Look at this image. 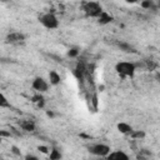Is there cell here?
Here are the masks:
<instances>
[{
	"label": "cell",
	"instance_id": "18",
	"mask_svg": "<svg viewBox=\"0 0 160 160\" xmlns=\"http://www.w3.org/2000/svg\"><path fill=\"white\" fill-rule=\"evenodd\" d=\"M79 54H80V49L78 46H74V48L69 49V51H68V56L69 58H76Z\"/></svg>",
	"mask_w": 160,
	"mask_h": 160
},
{
	"label": "cell",
	"instance_id": "24",
	"mask_svg": "<svg viewBox=\"0 0 160 160\" xmlns=\"http://www.w3.org/2000/svg\"><path fill=\"white\" fill-rule=\"evenodd\" d=\"M39 150H40L41 152H48V151H50V150H49L46 146H39Z\"/></svg>",
	"mask_w": 160,
	"mask_h": 160
},
{
	"label": "cell",
	"instance_id": "25",
	"mask_svg": "<svg viewBox=\"0 0 160 160\" xmlns=\"http://www.w3.org/2000/svg\"><path fill=\"white\" fill-rule=\"evenodd\" d=\"M155 79L158 80V82H160V72H156L155 74Z\"/></svg>",
	"mask_w": 160,
	"mask_h": 160
},
{
	"label": "cell",
	"instance_id": "23",
	"mask_svg": "<svg viewBox=\"0 0 160 160\" xmlns=\"http://www.w3.org/2000/svg\"><path fill=\"white\" fill-rule=\"evenodd\" d=\"M24 160H39V158H38V156H35V155L28 154V155L25 156V159H24Z\"/></svg>",
	"mask_w": 160,
	"mask_h": 160
},
{
	"label": "cell",
	"instance_id": "17",
	"mask_svg": "<svg viewBox=\"0 0 160 160\" xmlns=\"http://www.w3.org/2000/svg\"><path fill=\"white\" fill-rule=\"evenodd\" d=\"M141 8H144V9H148V10H150V9H156V4L154 2V1H151V0H146V1H142L141 4Z\"/></svg>",
	"mask_w": 160,
	"mask_h": 160
},
{
	"label": "cell",
	"instance_id": "2",
	"mask_svg": "<svg viewBox=\"0 0 160 160\" xmlns=\"http://www.w3.org/2000/svg\"><path fill=\"white\" fill-rule=\"evenodd\" d=\"M81 10L85 12L88 18H99L105 10H102V6L98 1H84L81 2Z\"/></svg>",
	"mask_w": 160,
	"mask_h": 160
},
{
	"label": "cell",
	"instance_id": "26",
	"mask_svg": "<svg viewBox=\"0 0 160 160\" xmlns=\"http://www.w3.org/2000/svg\"><path fill=\"white\" fill-rule=\"evenodd\" d=\"M46 114H48V116H50V118H52V116H54V114H52L51 111H48Z\"/></svg>",
	"mask_w": 160,
	"mask_h": 160
},
{
	"label": "cell",
	"instance_id": "12",
	"mask_svg": "<svg viewBox=\"0 0 160 160\" xmlns=\"http://www.w3.org/2000/svg\"><path fill=\"white\" fill-rule=\"evenodd\" d=\"M112 20H114L112 15L109 14V12H106V11H104V12L98 18V24H100V25H108V24H110Z\"/></svg>",
	"mask_w": 160,
	"mask_h": 160
},
{
	"label": "cell",
	"instance_id": "5",
	"mask_svg": "<svg viewBox=\"0 0 160 160\" xmlns=\"http://www.w3.org/2000/svg\"><path fill=\"white\" fill-rule=\"evenodd\" d=\"M26 40V36L20 32V31H12V32H9L5 38V41L8 44H11V45H22Z\"/></svg>",
	"mask_w": 160,
	"mask_h": 160
},
{
	"label": "cell",
	"instance_id": "19",
	"mask_svg": "<svg viewBox=\"0 0 160 160\" xmlns=\"http://www.w3.org/2000/svg\"><path fill=\"white\" fill-rule=\"evenodd\" d=\"M0 108H10V102L8 101V99L5 98L4 94H1V96H0Z\"/></svg>",
	"mask_w": 160,
	"mask_h": 160
},
{
	"label": "cell",
	"instance_id": "9",
	"mask_svg": "<svg viewBox=\"0 0 160 160\" xmlns=\"http://www.w3.org/2000/svg\"><path fill=\"white\" fill-rule=\"evenodd\" d=\"M106 160H130L129 155L122 151V150H115V151H111L106 158Z\"/></svg>",
	"mask_w": 160,
	"mask_h": 160
},
{
	"label": "cell",
	"instance_id": "22",
	"mask_svg": "<svg viewBox=\"0 0 160 160\" xmlns=\"http://www.w3.org/2000/svg\"><path fill=\"white\" fill-rule=\"evenodd\" d=\"M0 136H1V138H11L12 135H11V132H10V130H9V131H5V130H1V131H0Z\"/></svg>",
	"mask_w": 160,
	"mask_h": 160
},
{
	"label": "cell",
	"instance_id": "1",
	"mask_svg": "<svg viewBox=\"0 0 160 160\" xmlns=\"http://www.w3.org/2000/svg\"><path fill=\"white\" fill-rule=\"evenodd\" d=\"M136 69H138V62H132V61H120L115 65V70L121 78H132L135 75Z\"/></svg>",
	"mask_w": 160,
	"mask_h": 160
},
{
	"label": "cell",
	"instance_id": "4",
	"mask_svg": "<svg viewBox=\"0 0 160 160\" xmlns=\"http://www.w3.org/2000/svg\"><path fill=\"white\" fill-rule=\"evenodd\" d=\"M88 151L90 154H92L94 156H99V158H106L110 152L111 149L109 145L106 144H101V142H96V144H91L88 146Z\"/></svg>",
	"mask_w": 160,
	"mask_h": 160
},
{
	"label": "cell",
	"instance_id": "27",
	"mask_svg": "<svg viewBox=\"0 0 160 160\" xmlns=\"http://www.w3.org/2000/svg\"><path fill=\"white\" fill-rule=\"evenodd\" d=\"M156 9H160V1L156 2Z\"/></svg>",
	"mask_w": 160,
	"mask_h": 160
},
{
	"label": "cell",
	"instance_id": "20",
	"mask_svg": "<svg viewBox=\"0 0 160 160\" xmlns=\"http://www.w3.org/2000/svg\"><path fill=\"white\" fill-rule=\"evenodd\" d=\"M10 132H11V135H12V136H21V132H20L16 128L10 126Z\"/></svg>",
	"mask_w": 160,
	"mask_h": 160
},
{
	"label": "cell",
	"instance_id": "21",
	"mask_svg": "<svg viewBox=\"0 0 160 160\" xmlns=\"http://www.w3.org/2000/svg\"><path fill=\"white\" fill-rule=\"evenodd\" d=\"M11 152H12L14 155H16V156H20V155H21L20 149H19L18 146H15V145H12V146H11Z\"/></svg>",
	"mask_w": 160,
	"mask_h": 160
},
{
	"label": "cell",
	"instance_id": "8",
	"mask_svg": "<svg viewBox=\"0 0 160 160\" xmlns=\"http://www.w3.org/2000/svg\"><path fill=\"white\" fill-rule=\"evenodd\" d=\"M158 66H159V64H158L155 60L150 59V58L144 59L141 62H138V68H142V69L149 70V71H154V70H156Z\"/></svg>",
	"mask_w": 160,
	"mask_h": 160
},
{
	"label": "cell",
	"instance_id": "6",
	"mask_svg": "<svg viewBox=\"0 0 160 160\" xmlns=\"http://www.w3.org/2000/svg\"><path fill=\"white\" fill-rule=\"evenodd\" d=\"M31 88H32L36 92L42 94V92H46V91H48V89H49V82H48L44 78L36 76V78L32 80V82H31Z\"/></svg>",
	"mask_w": 160,
	"mask_h": 160
},
{
	"label": "cell",
	"instance_id": "15",
	"mask_svg": "<svg viewBox=\"0 0 160 160\" xmlns=\"http://www.w3.org/2000/svg\"><path fill=\"white\" fill-rule=\"evenodd\" d=\"M49 159L50 160H61V152L56 148H52L49 151Z\"/></svg>",
	"mask_w": 160,
	"mask_h": 160
},
{
	"label": "cell",
	"instance_id": "10",
	"mask_svg": "<svg viewBox=\"0 0 160 160\" xmlns=\"http://www.w3.org/2000/svg\"><path fill=\"white\" fill-rule=\"evenodd\" d=\"M49 82H50V85H52V86H58V85L61 82V76H60V74H59L58 71H55V70H51V71L49 72Z\"/></svg>",
	"mask_w": 160,
	"mask_h": 160
},
{
	"label": "cell",
	"instance_id": "7",
	"mask_svg": "<svg viewBox=\"0 0 160 160\" xmlns=\"http://www.w3.org/2000/svg\"><path fill=\"white\" fill-rule=\"evenodd\" d=\"M18 126H19L22 131H26V132H32V131H35V129H36L35 121H34V120H30V119L19 120V121H18Z\"/></svg>",
	"mask_w": 160,
	"mask_h": 160
},
{
	"label": "cell",
	"instance_id": "13",
	"mask_svg": "<svg viewBox=\"0 0 160 160\" xmlns=\"http://www.w3.org/2000/svg\"><path fill=\"white\" fill-rule=\"evenodd\" d=\"M121 51H124V52H136V50L129 44V42H126V41H116V44H115Z\"/></svg>",
	"mask_w": 160,
	"mask_h": 160
},
{
	"label": "cell",
	"instance_id": "16",
	"mask_svg": "<svg viewBox=\"0 0 160 160\" xmlns=\"http://www.w3.org/2000/svg\"><path fill=\"white\" fill-rule=\"evenodd\" d=\"M130 138L134 139V140H140V139H144V138H145V132H144L142 130H134V131L131 132Z\"/></svg>",
	"mask_w": 160,
	"mask_h": 160
},
{
	"label": "cell",
	"instance_id": "14",
	"mask_svg": "<svg viewBox=\"0 0 160 160\" xmlns=\"http://www.w3.org/2000/svg\"><path fill=\"white\" fill-rule=\"evenodd\" d=\"M31 101H32L34 104H36L38 108H44V105H45V99H44L42 94H40V92L34 94L32 98H31Z\"/></svg>",
	"mask_w": 160,
	"mask_h": 160
},
{
	"label": "cell",
	"instance_id": "3",
	"mask_svg": "<svg viewBox=\"0 0 160 160\" xmlns=\"http://www.w3.org/2000/svg\"><path fill=\"white\" fill-rule=\"evenodd\" d=\"M39 22L49 30H54V29L59 28V20H58V16L55 15L54 11H46L42 15H40Z\"/></svg>",
	"mask_w": 160,
	"mask_h": 160
},
{
	"label": "cell",
	"instance_id": "11",
	"mask_svg": "<svg viewBox=\"0 0 160 160\" xmlns=\"http://www.w3.org/2000/svg\"><path fill=\"white\" fill-rule=\"evenodd\" d=\"M118 130H119L121 134L128 135V136H130L131 132L134 131L132 126H131L130 124H126V122H119V124H118Z\"/></svg>",
	"mask_w": 160,
	"mask_h": 160
}]
</instances>
